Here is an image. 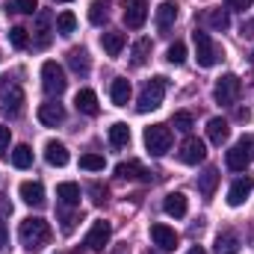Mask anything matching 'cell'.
I'll use <instances>...</instances> for the list:
<instances>
[{"label":"cell","instance_id":"obj_1","mask_svg":"<svg viewBox=\"0 0 254 254\" xmlns=\"http://www.w3.org/2000/svg\"><path fill=\"white\" fill-rule=\"evenodd\" d=\"M18 237H21V246H24L27 252H39V249H45V246L51 243V228H48V222H45V219L30 216V219H24V222H21Z\"/></svg>","mask_w":254,"mask_h":254},{"label":"cell","instance_id":"obj_2","mask_svg":"<svg viewBox=\"0 0 254 254\" xmlns=\"http://www.w3.org/2000/svg\"><path fill=\"white\" fill-rule=\"evenodd\" d=\"M24 89L15 83V80H9V77H3L0 80V104H3V116L6 119H18L21 113H24Z\"/></svg>","mask_w":254,"mask_h":254},{"label":"cell","instance_id":"obj_3","mask_svg":"<svg viewBox=\"0 0 254 254\" xmlns=\"http://www.w3.org/2000/svg\"><path fill=\"white\" fill-rule=\"evenodd\" d=\"M166 89H169V80H166V77H151V80L145 83V89L139 92L136 110H139V113H151V110H157V107L163 104Z\"/></svg>","mask_w":254,"mask_h":254},{"label":"cell","instance_id":"obj_4","mask_svg":"<svg viewBox=\"0 0 254 254\" xmlns=\"http://www.w3.org/2000/svg\"><path fill=\"white\" fill-rule=\"evenodd\" d=\"M192 42H195V57H198V65L201 68H213V65L222 60V48L210 39V33L195 30L192 33Z\"/></svg>","mask_w":254,"mask_h":254},{"label":"cell","instance_id":"obj_5","mask_svg":"<svg viewBox=\"0 0 254 254\" xmlns=\"http://www.w3.org/2000/svg\"><path fill=\"white\" fill-rule=\"evenodd\" d=\"M142 139H145V148L154 157H163L172 148V127L169 125H151V127H145V136Z\"/></svg>","mask_w":254,"mask_h":254},{"label":"cell","instance_id":"obj_6","mask_svg":"<svg viewBox=\"0 0 254 254\" xmlns=\"http://www.w3.org/2000/svg\"><path fill=\"white\" fill-rule=\"evenodd\" d=\"M240 92H243L240 77H237V74H225V77H219V80H216L213 98H216V104H222V107H234V104H237V98H240Z\"/></svg>","mask_w":254,"mask_h":254},{"label":"cell","instance_id":"obj_7","mask_svg":"<svg viewBox=\"0 0 254 254\" xmlns=\"http://www.w3.org/2000/svg\"><path fill=\"white\" fill-rule=\"evenodd\" d=\"M42 86H45V92H48L51 98H60L65 92V86H68L63 65H57L54 60H48V63L42 65Z\"/></svg>","mask_w":254,"mask_h":254},{"label":"cell","instance_id":"obj_8","mask_svg":"<svg viewBox=\"0 0 254 254\" xmlns=\"http://www.w3.org/2000/svg\"><path fill=\"white\" fill-rule=\"evenodd\" d=\"M122 6H125V24L130 30L145 27V21H148V3L145 0H122Z\"/></svg>","mask_w":254,"mask_h":254},{"label":"cell","instance_id":"obj_9","mask_svg":"<svg viewBox=\"0 0 254 254\" xmlns=\"http://www.w3.org/2000/svg\"><path fill=\"white\" fill-rule=\"evenodd\" d=\"M110 237H113V225L104 222V219H98V222L92 225V231L86 234V249H89V252H101V249L110 243Z\"/></svg>","mask_w":254,"mask_h":254},{"label":"cell","instance_id":"obj_10","mask_svg":"<svg viewBox=\"0 0 254 254\" xmlns=\"http://www.w3.org/2000/svg\"><path fill=\"white\" fill-rule=\"evenodd\" d=\"M204 157H207V145H204L201 139H195V136H190V139L181 145V154H178V160H181L184 166H198Z\"/></svg>","mask_w":254,"mask_h":254},{"label":"cell","instance_id":"obj_11","mask_svg":"<svg viewBox=\"0 0 254 254\" xmlns=\"http://www.w3.org/2000/svg\"><path fill=\"white\" fill-rule=\"evenodd\" d=\"M151 240H154V246L163 249V252H175V249H178V234H175V228H169V225H163V222L151 225Z\"/></svg>","mask_w":254,"mask_h":254},{"label":"cell","instance_id":"obj_12","mask_svg":"<svg viewBox=\"0 0 254 254\" xmlns=\"http://www.w3.org/2000/svg\"><path fill=\"white\" fill-rule=\"evenodd\" d=\"M252 192H254V178H240V181H234L231 190H228V204H231V207H240Z\"/></svg>","mask_w":254,"mask_h":254},{"label":"cell","instance_id":"obj_13","mask_svg":"<svg viewBox=\"0 0 254 254\" xmlns=\"http://www.w3.org/2000/svg\"><path fill=\"white\" fill-rule=\"evenodd\" d=\"M18 192H21V201L30 204V207H42L45 204V187L39 181H24Z\"/></svg>","mask_w":254,"mask_h":254},{"label":"cell","instance_id":"obj_14","mask_svg":"<svg viewBox=\"0 0 254 254\" xmlns=\"http://www.w3.org/2000/svg\"><path fill=\"white\" fill-rule=\"evenodd\" d=\"M178 9H181V6H178L175 0H163V3H160V9H157V27H160L163 33L175 27V21H178Z\"/></svg>","mask_w":254,"mask_h":254},{"label":"cell","instance_id":"obj_15","mask_svg":"<svg viewBox=\"0 0 254 254\" xmlns=\"http://www.w3.org/2000/svg\"><path fill=\"white\" fill-rule=\"evenodd\" d=\"M39 122H42V125H48V127L63 125V122H65V110H63V104H54V101L42 104V107H39Z\"/></svg>","mask_w":254,"mask_h":254},{"label":"cell","instance_id":"obj_16","mask_svg":"<svg viewBox=\"0 0 254 254\" xmlns=\"http://www.w3.org/2000/svg\"><path fill=\"white\" fill-rule=\"evenodd\" d=\"M163 210H166V216H172V219H184V216H187V195H184V192H169L166 201H163Z\"/></svg>","mask_w":254,"mask_h":254},{"label":"cell","instance_id":"obj_17","mask_svg":"<svg viewBox=\"0 0 254 254\" xmlns=\"http://www.w3.org/2000/svg\"><path fill=\"white\" fill-rule=\"evenodd\" d=\"M45 160H48L51 166L63 169V166H68L71 154H68V148H65L63 142H48V145H45Z\"/></svg>","mask_w":254,"mask_h":254},{"label":"cell","instance_id":"obj_18","mask_svg":"<svg viewBox=\"0 0 254 254\" xmlns=\"http://www.w3.org/2000/svg\"><path fill=\"white\" fill-rule=\"evenodd\" d=\"M74 107L80 110V113H86V116H98V95L92 92V89H80L77 92V98H74Z\"/></svg>","mask_w":254,"mask_h":254},{"label":"cell","instance_id":"obj_19","mask_svg":"<svg viewBox=\"0 0 254 254\" xmlns=\"http://www.w3.org/2000/svg\"><path fill=\"white\" fill-rule=\"evenodd\" d=\"M213 252H216V254H237V252H240V237H237L234 231H219Z\"/></svg>","mask_w":254,"mask_h":254},{"label":"cell","instance_id":"obj_20","mask_svg":"<svg viewBox=\"0 0 254 254\" xmlns=\"http://www.w3.org/2000/svg\"><path fill=\"white\" fill-rule=\"evenodd\" d=\"M68 65H71V71L74 74H89V68H92V63H89V51L86 48H71L68 51Z\"/></svg>","mask_w":254,"mask_h":254},{"label":"cell","instance_id":"obj_21","mask_svg":"<svg viewBox=\"0 0 254 254\" xmlns=\"http://www.w3.org/2000/svg\"><path fill=\"white\" fill-rule=\"evenodd\" d=\"M51 21H54V18H51V12H45V9L36 15V33H39V36H36V45H39V48H48V45H51Z\"/></svg>","mask_w":254,"mask_h":254},{"label":"cell","instance_id":"obj_22","mask_svg":"<svg viewBox=\"0 0 254 254\" xmlns=\"http://www.w3.org/2000/svg\"><path fill=\"white\" fill-rule=\"evenodd\" d=\"M116 175L125 178V181H133V178H139V181H151V172L142 169L136 160H130V163H119V166H116Z\"/></svg>","mask_w":254,"mask_h":254},{"label":"cell","instance_id":"obj_23","mask_svg":"<svg viewBox=\"0 0 254 254\" xmlns=\"http://www.w3.org/2000/svg\"><path fill=\"white\" fill-rule=\"evenodd\" d=\"M207 136H210L213 145H225L228 136H231V127H228L225 119H210V122H207Z\"/></svg>","mask_w":254,"mask_h":254},{"label":"cell","instance_id":"obj_24","mask_svg":"<svg viewBox=\"0 0 254 254\" xmlns=\"http://www.w3.org/2000/svg\"><path fill=\"white\" fill-rule=\"evenodd\" d=\"M57 198L63 201L65 207H77L80 204V184H74V181H65L57 187Z\"/></svg>","mask_w":254,"mask_h":254},{"label":"cell","instance_id":"obj_25","mask_svg":"<svg viewBox=\"0 0 254 254\" xmlns=\"http://www.w3.org/2000/svg\"><path fill=\"white\" fill-rule=\"evenodd\" d=\"M101 45H104V51H107L110 57H119V54L125 51V33L110 30V33H104V36H101Z\"/></svg>","mask_w":254,"mask_h":254},{"label":"cell","instance_id":"obj_26","mask_svg":"<svg viewBox=\"0 0 254 254\" xmlns=\"http://www.w3.org/2000/svg\"><path fill=\"white\" fill-rule=\"evenodd\" d=\"M110 98H113L116 107H127V101H130V83H127L125 77H116V80H113V86H110Z\"/></svg>","mask_w":254,"mask_h":254},{"label":"cell","instance_id":"obj_27","mask_svg":"<svg viewBox=\"0 0 254 254\" xmlns=\"http://www.w3.org/2000/svg\"><path fill=\"white\" fill-rule=\"evenodd\" d=\"M107 18H110V0H92L89 3V21L95 27H104Z\"/></svg>","mask_w":254,"mask_h":254},{"label":"cell","instance_id":"obj_28","mask_svg":"<svg viewBox=\"0 0 254 254\" xmlns=\"http://www.w3.org/2000/svg\"><path fill=\"white\" fill-rule=\"evenodd\" d=\"M216 184H219V169H213V166H210V169L198 178V190H201L204 198H210V195L216 192Z\"/></svg>","mask_w":254,"mask_h":254},{"label":"cell","instance_id":"obj_29","mask_svg":"<svg viewBox=\"0 0 254 254\" xmlns=\"http://www.w3.org/2000/svg\"><path fill=\"white\" fill-rule=\"evenodd\" d=\"M127 142H130V127L125 122H116V125L110 127V145L113 148H125Z\"/></svg>","mask_w":254,"mask_h":254},{"label":"cell","instance_id":"obj_30","mask_svg":"<svg viewBox=\"0 0 254 254\" xmlns=\"http://www.w3.org/2000/svg\"><path fill=\"white\" fill-rule=\"evenodd\" d=\"M225 163H228V169H231V172H243V169H246V166H249L252 160L246 157V151H243V148H237V145H234V148L228 151Z\"/></svg>","mask_w":254,"mask_h":254},{"label":"cell","instance_id":"obj_31","mask_svg":"<svg viewBox=\"0 0 254 254\" xmlns=\"http://www.w3.org/2000/svg\"><path fill=\"white\" fill-rule=\"evenodd\" d=\"M12 166L15 169H30L33 166V148L30 145H18L12 151Z\"/></svg>","mask_w":254,"mask_h":254},{"label":"cell","instance_id":"obj_32","mask_svg":"<svg viewBox=\"0 0 254 254\" xmlns=\"http://www.w3.org/2000/svg\"><path fill=\"white\" fill-rule=\"evenodd\" d=\"M77 30V15L74 12H60L57 15V33L60 36H71Z\"/></svg>","mask_w":254,"mask_h":254},{"label":"cell","instance_id":"obj_33","mask_svg":"<svg viewBox=\"0 0 254 254\" xmlns=\"http://www.w3.org/2000/svg\"><path fill=\"white\" fill-rule=\"evenodd\" d=\"M148 57H151V39H139V42L133 45V60H130V63L139 68V65L148 63Z\"/></svg>","mask_w":254,"mask_h":254},{"label":"cell","instance_id":"obj_34","mask_svg":"<svg viewBox=\"0 0 254 254\" xmlns=\"http://www.w3.org/2000/svg\"><path fill=\"white\" fill-rule=\"evenodd\" d=\"M207 24H210L213 30H228V27H231V18H228L225 9H213V12H207Z\"/></svg>","mask_w":254,"mask_h":254},{"label":"cell","instance_id":"obj_35","mask_svg":"<svg viewBox=\"0 0 254 254\" xmlns=\"http://www.w3.org/2000/svg\"><path fill=\"white\" fill-rule=\"evenodd\" d=\"M104 157L101 154H83L80 157V169H86V172H104Z\"/></svg>","mask_w":254,"mask_h":254},{"label":"cell","instance_id":"obj_36","mask_svg":"<svg viewBox=\"0 0 254 254\" xmlns=\"http://www.w3.org/2000/svg\"><path fill=\"white\" fill-rule=\"evenodd\" d=\"M166 60L172 65H184L187 60V45L184 42H175V45H169V54H166Z\"/></svg>","mask_w":254,"mask_h":254},{"label":"cell","instance_id":"obj_37","mask_svg":"<svg viewBox=\"0 0 254 254\" xmlns=\"http://www.w3.org/2000/svg\"><path fill=\"white\" fill-rule=\"evenodd\" d=\"M9 42H12V48L24 51V48L30 45V36H27V30H24V27H12V30H9Z\"/></svg>","mask_w":254,"mask_h":254},{"label":"cell","instance_id":"obj_38","mask_svg":"<svg viewBox=\"0 0 254 254\" xmlns=\"http://www.w3.org/2000/svg\"><path fill=\"white\" fill-rule=\"evenodd\" d=\"M172 127H175V130H181V133H190L195 125H192L190 113H175V116H172Z\"/></svg>","mask_w":254,"mask_h":254},{"label":"cell","instance_id":"obj_39","mask_svg":"<svg viewBox=\"0 0 254 254\" xmlns=\"http://www.w3.org/2000/svg\"><path fill=\"white\" fill-rule=\"evenodd\" d=\"M12 9H15V12H21V15H33L39 6H36V0H15V3H12Z\"/></svg>","mask_w":254,"mask_h":254},{"label":"cell","instance_id":"obj_40","mask_svg":"<svg viewBox=\"0 0 254 254\" xmlns=\"http://www.w3.org/2000/svg\"><path fill=\"white\" fill-rule=\"evenodd\" d=\"M9 139H12V130L0 125V157H9Z\"/></svg>","mask_w":254,"mask_h":254},{"label":"cell","instance_id":"obj_41","mask_svg":"<svg viewBox=\"0 0 254 254\" xmlns=\"http://www.w3.org/2000/svg\"><path fill=\"white\" fill-rule=\"evenodd\" d=\"M237 148H243V151H246V157L254 163V136H243V139L237 142Z\"/></svg>","mask_w":254,"mask_h":254},{"label":"cell","instance_id":"obj_42","mask_svg":"<svg viewBox=\"0 0 254 254\" xmlns=\"http://www.w3.org/2000/svg\"><path fill=\"white\" fill-rule=\"evenodd\" d=\"M92 201H95V204H104V201H107V187H101V184H92Z\"/></svg>","mask_w":254,"mask_h":254},{"label":"cell","instance_id":"obj_43","mask_svg":"<svg viewBox=\"0 0 254 254\" xmlns=\"http://www.w3.org/2000/svg\"><path fill=\"white\" fill-rule=\"evenodd\" d=\"M228 3H231L234 9H243V12H246V9H252V3H254V0H228Z\"/></svg>","mask_w":254,"mask_h":254},{"label":"cell","instance_id":"obj_44","mask_svg":"<svg viewBox=\"0 0 254 254\" xmlns=\"http://www.w3.org/2000/svg\"><path fill=\"white\" fill-rule=\"evenodd\" d=\"M240 30H243V36H246V39H252V36H254V21H243V27H240Z\"/></svg>","mask_w":254,"mask_h":254},{"label":"cell","instance_id":"obj_45","mask_svg":"<svg viewBox=\"0 0 254 254\" xmlns=\"http://www.w3.org/2000/svg\"><path fill=\"white\" fill-rule=\"evenodd\" d=\"M6 243H9V231H6V225L0 219V249H6Z\"/></svg>","mask_w":254,"mask_h":254},{"label":"cell","instance_id":"obj_46","mask_svg":"<svg viewBox=\"0 0 254 254\" xmlns=\"http://www.w3.org/2000/svg\"><path fill=\"white\" fill-rule=\"evenodd\" d=\"M116 254H130V246H127V243H122V246L116 249Z\"/></svg>","mask_w":254,"mask_h":254},{"label":"cell","instance_id":"obj_47","mask_svg":"<svg viewBox=\"0 0 254 254\" xmlns=\"http://www.w3.org/2000/svg\"><path fill=\"white\" fill-rule=\"evenodd\" d=\"M187 254H207V252H204L201 246H195V249H190V252H187Z\"/></svg>","mask_w":254,"mask_h":254},{"label":"cell","instance_id":"obj_48","mask_svg":"<svg viewBox=\"0 0 254 254\" xmlns=\"http://www.w3.org/2000/svg\"><path fill=\"white\" fill-rule=\"evenodd\" d=\"M54 3H71V0H54Z\"/></svg>","mask_w":254,"mask_h":254},{"label":"cell","instance_id":"obj_49","mask_svg":"<svg viewBox=\"0 0 254 254\" xmlns=\"http://www.w3.org/2000/svg\"><path fill=\"white\" fill-rule=\"evenodd\" d=\"M252 63H254V51H252Z\"/></svg>","mask_w":254,"mask_h":254}]
</instances>
